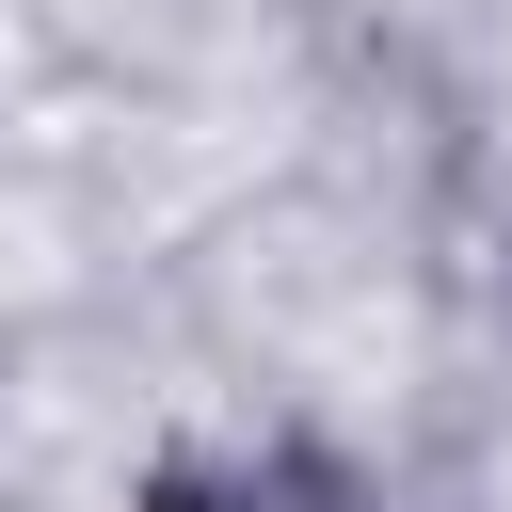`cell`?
Returning a JSON list of instances; mask_svg holds the SVG:
<instances>
[{"label": "cell", "instance_id": "1", "mask_svg": "<svg viewBox=\"0 0 512 512\" xmlns=\"http://www.w3.org/2000/svg\"><path fill=\"white\" fill-rule=\"evenodd\" d=\"M128 512H320V480L240 464V448H160V464L128 480Z\"/></svg>", "mask_w": 512, "mask_h": 512}, {"label": "cell", "instance_id": "2", "mask_svg": "<svg viewBox=\"0 0 512 512\" xmlns=\"http://www.w3.org/2000/svg\"><path fill=\"white\" fill-rule=\"evenodd\" d=\"M320 512H352V496H320Z\"/></svg>", "mask_w": 512, "mask_h": 512}]
</instances>
